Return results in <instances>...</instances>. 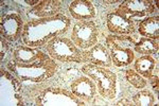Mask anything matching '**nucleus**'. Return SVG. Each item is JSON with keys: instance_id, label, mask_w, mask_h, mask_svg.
<instances>
[{"instance_id": "nucleus-1", "label": "nucleus", "mask_w": 159, "mask_h": 106, "mask_svg": "<svg viewBox=\"0 0 159 106\" xmlns=\"http://www.w3.org/2000/svg\"><path fill=\"white\" fill-rule=\"evenodd\" d=\"M70 19L63 14L53 17L31 19L24 27L22 41L28 47H45L51 39L65 34L70 28Z\"/></svg>"}, {"instance_id": "nucleus-2", "label": "nucleus", "mask_w": 159, "mask_h": 106, "mask_svg": "<svg viewBox=\"0 0 159 106\" xmlns=\"http://www.w3.org/2000/svg\"><path fill=\"white\" fill-rule=\"evenodd\" d=\"M9 70L13 72L20 81L40 83L50 79L57 70V64L53 58L33 64H19L13 59L7 64Z\"/></svg>"}, {"instance_id": "nucleus-3", "label": "nucleus", "mask_w": 159, "mask_h": 106, "mask_svg": "<svg viewBox=\"0 0 159 106\" xmlns=\"http://www.w3.org/2000/svg\"><path fill=\"white\" fill-rule=\"evenodd\" d=\"M136 41L127 35L110 34L106 37V46L108 49L111 61L117 67H126L135 59L133 48Z\"/></svg>"}, {"instance_id": "nucleus-4", "label": "nucleus", "mask_w": 159, "mask_h": 106, "mask_svg": "<svg viewBox=\"0 0 159 106\" xmlns=\"http://www.w3.org/2000/svg\"><path fill=\"white\" fill-rule=\"evenodd\" d=\"M82 72L97 83V87L102 97L112 100L117 94V76L115 72L104 67L86 64L82 67Z\"/></svg>"}, {"instance_id": "nucleus-5", "label": "nucleus", "mask_w": 159, "mask_h": 106, "mask_svg": "<svg viewBox=\"0 0 159 106\" xmlns=\"http://www.w3.org/2000/svg\"><path fill=\"white\" fill-rule=\"evenodd\" d=\"M45 50L48 55L54 61L64 62V63H83L82 52L69 38L58 36L51 39L45 46Z\"/></svg>"}, {"instance_id": "nucleus-6", "label": "nucleus", "mask_w": 159, "mask_h": 106, "mask_svg": "<svg viewBox=\"0 0 159 106\" xmlns=\"http://www.w3.org/2000/svg\"><path fill=\"white\" fill-rule=\"evenodd\" d=\"M36 105L38 106H51V105H85L82 100L73 94L72 91L58 88V87H51L43 90L37 95Z\"/></svg>"}, {"instance_id": "nucleus-7", "label": "nucleus", "mask_w": 159, "mask_h": 106, "mask_svg": "<svg viewBox=\"0 0 159 106\" xmlns=\"http://www.w3.org/2000/svg\"><path fill=\"white\" fill-rule=\"evenodd\" d=\"M98 36V25L93 21H79L74 25L72 29L71 40L78 48L87 50L97 45Z\"/></svg>"}, {"instance_id": "nucleus-8", "label": "nucleus", "mask_w": 159, "mask_h": 106, "mask_svg": "<svg viewBox=\"0 0 159 106\" xmlns=\"http://www.w3.org/2000/svg\"><path fill=\"white\" fill-rule=\"evenodd\" d=\"M117 11L133 20L153 14L155 12V6L150 0H127L120 4Z\"/></svg>"}, {"instance_id": "nucleus-9", "label": "nucleus", "mask_w": 159, "mask_h": 106, "mask_svg": "<svg viewBox=\"0 0 159 106\" xmlns=\"http://www.w3.org/2000/svg\"><path fill=\"white\" fill-rule=\"evenodd\" d=\"M24 21L18 14H7L2 17L0 22V33L3 39L7 41H16L24 32Z\"/></svg>"}, {"instance_id": "nucleus-10", "label": "nucleus", "mask_w": 159, "mask_h": 106, "mask_svg": "<svg viewBox=\"0 0 159 106\" xmlns=\"http://www.w3.org/2000/svg\"><path fill=\"white\" fill-rule=\"evenodd\" d=\"M106 25L108 30L115 35H130L136 30L134 20L127 18L118 11L107 15Z\"/></svg>"}, {"instance_id": "nucleus-11", "label": "nucleus", "mask_w": 159, "mask_h": 106, "mask_svg": "<svg viewBox=\"0 0 159 106\" xmlns=\"http://www.w3.org/2000/svg\"><path fill=\"white\" fill-rule=\"evenodd\" d=\"M82 58L84 62L94 66L104 67V68H109L112 66L111 56H110L108 49L100 44H97L90 49L83 51Z\"/></svg>"}, {"instance_id": "nucleus-12", "label": "nucleus", "mask_w": 159, "mask_h": 106, "mask_svg": "<svg viewBox=\"0 0 159 106\" xmlns=\"http://www.w3.org/2000/svg\"><path fill=\"white\" fill-rule=\"evenodd\" d=\"M70 90L83 102H91L97 94V85L88 76H79L71 83Z\"/></svg>"}, {"instance_id": "nucleus-13", "label": "nucleus", "mask_w": 159, "mask_h": 106, "mask_svg": "<svg viewBox=\"0 0 159 106\" xmlns=\"http://www.w3.org/2000/svg\"><path fill=\"white\" fill-rule=\"evenodd\" d=\"M13 58L19 64H33L38 62H43L51 58L47 53L38 50L37 48L28 47V46H19L13 52Z\"/></svg>"}, {"instance_id": "nucleus-14", "label": "nucleus", "mask_w": 159, "mask_h": 106, "mask_svg": "<svg viewBox=\"0 0 159 106\" xmlns=\"http://www.w3.org/2000/svg\"><path fill=\"white\" fill-rule=\"evenodd\" d=\"M69 12L74 19L89 21L96 16V9L89 0H74L69 6Z\"/></svg>"}, {"instance_id": "nucleus-15", "label": "nucleus", "mask_w": 159, "mask_h": 106, "mask_svg": "<svg viewBox=\"0 0 159 106\" xmlns=\"http://www.w3.org/2000/svg\"><path fill=\"white\" fill-rule=\"evenodd\" d=\"M61 12V1L60 0H43L37 6L33 7L30 15L37 18H47L60 15Z\"/></svg>"}, {"instance_id": "nucleus-16", "label": "nucleus", "mask_w": 159, "mask_h": 106, "mask_svg": "<svg viewBox=\"0 0 159 106\" xmlns=\"http://www.w3.org/2000/svg\"><path fill=\"white\" fill-rule=\"evenodd\" d=\"M138 31L142 37L158 40L159 38V16L147 17L138 25Z\"/></svg>"}, {"instance_id": "nucleus-17", "label": "nucleus", "mask_w": 159, "mask_h": 106, "mask_svg": "<svg viewBox=\"0 0 159 106\" xmlns=\"http://www.w3.org/2000/svg\"><path fill=\"white\" fill-rule=\"evenodd\" d=\"M156 66V61L151 55H143L135 62V71L144 79H150Z\"/></svg>"}, {"instance_id": "nucleus-18", "label": "nucleus", "mask_w": 159, "mask_h": 106, "mask_svg": "<svg viewBox=\"0 0 159 106\" xmlns=\"http://www.w3.org/2000/svg\"><path fill=\"white\" fill-rule=\"evenodd\" d=\"M134 50L137 53H140L142 55H152L156 54L159 50V45L157 40L151 39L147 37H141L139 41L135 44Z\"/></svg>"}, {"instance_id": "nucleus-19", "label": "nucleus", "mask_w": 159, "mask_h": 106, "mask_svg": "<svg viewBox=\"0 0 159 106\" xmlns=\"http://www.w3.org/2000/svg\"><path fill=\"white\" fill-rule=\"evenodd\" d=\"M133 102L137 106H152L155 103V97L150 90H141L133 97Z\"/></svg>"}, {"instance_id": "nucleus-20", "label": "nucleus", "mask_w": 159, "mask_h": 106, "mask_svg": "<svg viewBox=\"0 0 159 106\" xmlns=\"http://www.w3.org/2000/svg\"><path fill=\"white\" fill-rule=\"evenodd\" d=\"M125 79L127 80V82L130 85H133L137 89H142L147 86V81H145L144 77L140 76L135 70H132V69H129V70L125 71Z\"/></svg>"}, {"instance_id": "nucleus-21", "label": "nucleus", "mask_w": 159, "mask_h": 106, "mask_svg": "<svg viewBox=\"0 0 159 106\" xmlns=\"http://www.w3.org/2000/svg\"><path fill=\"white\" fill-rule=\"evenodd\" d=\"M151 79V83H152V87L153 89L156 91V94H158V87H159V79L157 76H152L150 77Z\"/></svg>"}, {"instance_id": "nucleus-22", "label": "nucleus", "mask_w": 159, "mask_h": 106, "mask_svg": "<svg viewBox=\"0 0 159 106\" xmlns=\"http://www.w3.org/2000/svg\"><path fill=\"white\" fill-rule=\"evenodd\" d=\"M115 105H126V106H129V105H134L129 100H120L119 102H117V104Z\"/></svg>"}, {"instance_id": "nucleus-23", "label": "nucleus", "mask_w": 159, "mask_h": 106, "mask_svg": "<svg viewBox=\"0 0 159 106\" xmlns=\"http://www.w3.org/2000/svg\"><path fill=\"white\" fill-rule=\"evenodd\" d=\"M39 0H30V1H29V0H25V3H27V4H29V6H37V4L38 3H39Z\"/></svg>"}, {"instance_id": "nucleus-24", "label": "nucleus", "mask_w": 159, "mask_h": 106, "mask_svg": "<svg viewBox=\"0 0 159 106\" xmlns=\"http://www.w3.org/2000/svg\"><path fill=\"white\" fill-rule=\"evenodd\" d=\"M116 2H120V1H104V3H107V4H112V3H116Z\"/></svg>"}]
</instances>
